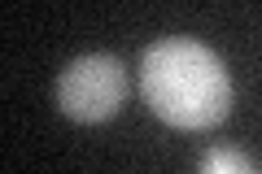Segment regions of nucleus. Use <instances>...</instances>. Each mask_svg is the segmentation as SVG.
I'll return each mask as SVG.
<instances>
[{
  "label": "nucleus",
  "instance_id": "obj_1",
  "mask_svg": "<svg viewBox=\"0 0 262 174\" xmlns=\"http://www.w3.org/2000/svg\"><path fill=\"white\" fill-rule=\"evenodd\" d=\"M144 105L175 131H214L232 113V74L206 44L158 39L140 57Z\"/></svg>",
  "mask_w": 262,
  "mask_h": 174
},
{
  "label": "nucleus",
  "instance_id": "obj_2",
  "mask_svg": "<svg viewBox=\"0 0 262 174\" xmlns=\"http://www.w3.org/2000/svg\"><path fill=\"white\" fill-rule=\"evenodd\" d=\"M53 101L70 122H105L127 101V70L110 53L75 57V61L57 74Z\"/></svg>",
  "mask_w": 262,
  "mask_h": 174
},
{
  "label": "nucleus",
  "instance_id": "obj_3",
  "mask_svg": "<svg viewBox=\"0 0 262 174\" xmlns=\"http://www.w3.org/2000/svg\"><path fill=\"white\" fill-rule=\"evenodd\" d=\"M196 170L201 174H253L258 165L245 153H236V148H210V153L196 161Z\"/></svg>",
  "mask_w": 262,
  "mask_h": 174
}]
</instances>
